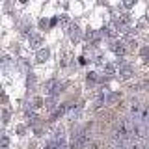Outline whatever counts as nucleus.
<instances>
[{
  "label": "nucleus",
  "mask_w": 149,
  "mask_h": 149,
  "mask_svg": "<svg viewBox=\"0 0 149 149\" xmlns=\"http://www.w3.org/2000/svg\"><path fill=\"white\" fill-rule=\"evenodd\" d=\"M69 36H71L73 41H78V39H80V32H78V28H77V26H71V32H69Z\"/></svg>",
  "instance_id": "20e7f679"
},
{
  "label": "nucleus",
  "mask_w": 149,
  "mask_h": 149,
  "mask_svg": "<svg viewBox=\"0 0 149 149\" xmlns=\"http://www.w3.org/2000/svg\"><path fill=\"white\" fill-rule=\"evenodd\" d=\"M104 71H106V74H114V71H116V67H114V65H104Z\"/></svg>",
  "instance_id": "9d476101"
},
{
  "label": "nucleus",
  "mask_w": 149,
  "mask_h": 149,
  "mask_svg": "<svg viewBox=\"0 0 149 149\" xmlns=\"http://www.w3.org/2000/svg\"><path fill=\"white\" fill-rule=\"evenodd\" d=\"M101 34H102V36H106V37H114V36H116V32L112 30L110 26H104V28H102V32H101Z\"/></svg>",
  "instance_id": "0eeeda50"
},
{
  "label": "nucleus",
  "mask_w": 149,
  "mask_h": 149,
  "mask_svg": "<svg viewBox=\"0 0 149 149\" xmlns=\"http://www.w3.org/2000/svg\"><path fill=\"white\" fill-rule=\"evenodd\" d=\"M49 54H50V52H49L47 49H45V50H39V52H37V62H45V60L49 58Z\"/></svg>",
  "instance_id": "423d86ee"
},
{
  "label": "nucleus",
  "mask_w": 149,
  "mask_h": 149,
  "mask_svg": "<svg viewBox=\"0 0 149 149\" xmlns=\"http://www.w3.org/2000/svg\"><path fill=\"white\" fill-rule=\"evenodd\" d=\"M119 74H121V78H129V77H132V69H130L129 65H123L121 71H119Z\"/></svg>",
  "instance_id": "7ed1b4c3"
},
{
  "label": "nucleus",
  "mask_w": 149,
  "mask_h": 149,
  "mask_svg": "<svg viewBox=\"0 0 149 149\" xmlns=\"http://www.w3.org/2000/svg\"><path fill=\"white\" fill-rule=\"evenodd\" d=\"M90 138H91V129H90V125H86L84 129L73 132L69 149H84V147L88 146V142H90Z\"/></svg>",
  "instance_id": "f257e3e1"
},
{
  "label": "nucleus",
  "mask_w": 149,
  "mask_h": 149,
  "mask_svg": "<svg viewBox=\"0 0 149 149\" xmlns=\"http://www.w3.org/2000/svg\"><path fill=\"white\" fill-rule=\"evenodd\" d=\"M118 99H119V93H110L108 99H106V102H110V104H112V102H116Z\"/></svg>",
  "instance_id": "1a4fd4ad"
},
{
  "label": "nucleus",
  "mask_w": 149,
  "mask_h": 149,
  "mask_svg": "<svg viewBox=\"0 0 149 149\" xmlns=\"http://www.w3.org/2000/svg\"><path fill=\"white\" fill-rule=\"evenodd\" d=\"M95 78H97L95 73H90V74H88V80H95Z\"/></svg>",
  "instance_id": "ddd939ff"
},
{
  "label": "nucleus",
  "mask_w": 149,
  "mask_h": 149,
  "mask_svg": "<svg viewBox=\"0 0 149 149\" xmlns=\"http://www.w3.org/2000/svg\"><path fill=\"white\" fill-rule=\"evenodd\" d=\"M30 45H32V47H39V45H41V37H39V36H32V37H30Z\"/></svg>",
  "instance_id": "6e6552de"
},
{
  "label": "nucleus",
  "mask_w": 149,
  "mask_h": 149,
  "mask_svg": "<svg viewBox=\"0 0 149 149\" xmlns=\"http://www.w3.org/2000/svg\"><path fill=\"white\" fill-rule=\"evenodd\" d=\"M132 4H134V0H123V6L125 8H130Z\"/></svg>",
  "instance_id": "f8f14e48"
},
{
  "label": "nucleus",
  "mask_w": 149,
  "mask_h": 149,
  "mask_svg": "<svg viewBox=\"0 0 149 149\" xmlns=\"http://www.w3.org/2000/svg\"><path fill=\"white\" fill-rule=\"evenodd\" d=\"M86 37H88V41H91L93 45H97V43H99V39H101V34H97V32H93V30H88Z\"/></svg>",
  "instance_id": "f03ea898"
},
{
  "label": "nucleus",
  "mask_w": 149,
  "mask_h": 149,
  "mask_svg": "<svg viewBox=\"0 0 149 149\" xmlns=\"http://www.w3.org/2000/svg\"><path fill=\"white\" fill-rule=\"evenodd\" d=\"M34 106H36V108L43 106V99H41V97H36V99H34Z\"/></svg>",
  "instance_id": "9b49d317"
},
{
  "label": "nucleus",
  "mask_w": 149,
  "mask_h": 149,
  "mask_svg": "<svg viewBox=\"0 0 149 149\" xmlns=\"http://www.w3.org/2000/svg\"><path fill=\"white\" fill-rule=\"evenodd\" d=\"M21 2H28V0H21Z\"/></svg>",
  "instance_id": "4468645a"
},
{
  "label": "nucleus",
  "mask_w": 149,
  "mask_h": 149,
  "mask_svg": "<svg viewBox=\"0 0 149 149\" xmlns=\"http://www.w3.org/2000/svg\"><path fill=\"white\" fill-rule=\"evenodd\" d=\"M112 49H114V52L119 54V56L125 54V47H123V43H114V47H112Z\"/></svg>",
  "instance_id": "39448f33"
}]
</instances>
